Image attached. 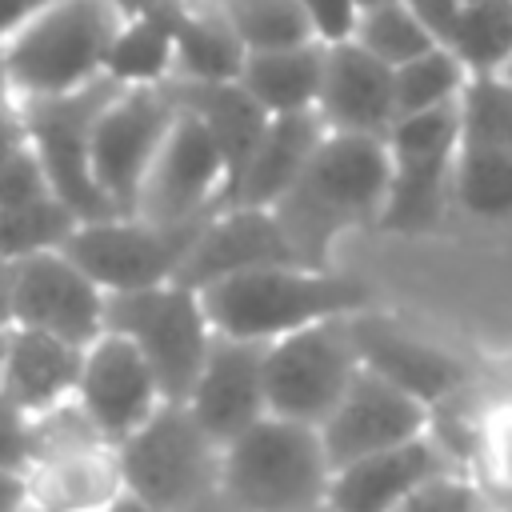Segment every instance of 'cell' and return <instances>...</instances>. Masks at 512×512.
<instances>
[{
	"mask_svg": "<svg viewBox=\"0 0 512 512\" xmlns=\"http://www.w3.org/2000/svg\"><path fill=\"white\" fill-rule=\"evenodd\" d=\"M312 36L320 44H336V40H348L352 36V20L356 12L348 8V0H296Z\"/></svg>",
	"mask_w": 512,
	"mask_h": 512,
	"instance_id": "obj_38",
	"label": "cell"
},
{
	"mask_svg": "<svg viewBox=\"0 0 512 512\" xmlns=\"http://www.w3.org/2000/svg\"><path fill=\"white\" fill-rule=\"evenodd\" d=\"M108 4L120 12V20H160L172 28L188 8V0H108Z\"/></svg>",
	"mask_w": 512,
	"mask_h": 512,
	"instance_id": "obj_40",
	"label": "cell"
},
{
	"mask_svg": "<svg viewBox=\"0 0 512 512\" xmlns=\"http://www.w3.org/2000/svg\"><path fill=\"white\" fill-rule=\"evenodd\" d=\"M428 420H432L428 408H420L404 392L388 388L384 380L356 372L348 392L340 396V404L316 428V436H320L328 468L336 472L344 464H356V460H368L388 448L420 440L428 432Z\"/></svg>",
	"mask_w": 512,
	"mask_h": 512,
	"instance_id": "obj_15",
	"label": "cell"
},
{
	"mask_svg": "<svg viewBox=\"0 0 512 512\" xmlns=\"http://www.w3.org/2000/svg\"><path fill=\"white\" fill-rule=\"evenodd\" d=\"M328 460L316 428L276 416L256 420L220 448V492L240 512H308L324 504Z\"/></svg>",
	"mask_w": 512,
	"mask_h": 512,
	"instance_id": "obj_4",
	"label": "cell"
},
{
	"mask_svg": "<svg viewBox=\"0 0 512 512\" xmlns=\"http://www.w3.org/2000/svg\"><path fill=\"white\" fill-rule=\"evenodd\" d=\"M452 200L480 220L512 216V148H460L452 164Z\"/></svg>",
	"mask_w": 512,
	"mask_h": 512,
	"instance_id": "obj_29",
	"label": "cell"
},
{
	"mask_svg": "<svg viewBox=\"0 0 512 512\" xmlns=\"http://www.w3.org/2000/svg\"><path fill=\"white\" fill-rule=\"evenodd\" d=\"M80 352L64 340H52L44 332L12 328L4 344V368H0V388L28 412L44 416L60 404L72 400L76 376H80Z\"/></svg>",
	"mask_w": 512,
	"mask_h": 512,
	"instance_id": "obj_22",
	"label": "cell"
},
{
	"mask_svg": "<svg viewBox=\"0 0 512 512\" xmlns=\"http://www.w3.org/2000/svg\"><path fill=\"white\" fill-rule=\"evenodd\" d=\"M0 472L28 476L32 472V416L0 388Z\"/></svg>",
	"mask_w": 512,
	"mask_h": 512,
	"instance_id": "obj_37",
	"label": "cell"
},
{
	"mask_svg": "<svg viewBox=\"0 0 512 512\" xmlns=\"http://www.w3.org/2000/svg\"><path fill=\"white\" fill-rule=\"evenodd\" d=\"M24 148V128H20V104L12 100V92L0 84V164Z\"/></svg>",
	"mask_w": 512,
	"mask_h": 512,
	"instance_id": "obj_41",
	"label": "cell"
},
{
	"mask_svg": "<svg viewBox=\"0 0 512 512\" xmlns=\"http://www.w3.org/2000/svg\"><path fill=\"white\" fill-rule=\"evenodd\" d=\"M24 488L36 508H60V512H104L120 496V476L112 464V452H84L68 460L40 464L24 476Z\"/></svg>",
	"mask_w": 512,
	"mask_h": 512,
	"instance_id": "obj_26",
	"label": "cell"
},
{
	"mask_svg": "<svg viewBox=\"0 0 512 512\" xmlns=\"http://www.w3.org/2000/svg\"><path fill=\"white\" fill-rule=\"evenodd\" d=\"M344 324H348V340H352L360 372L384 380L388 388L404 392L408 400H416L428 412H436L444 400H452L468 384L464 360L404 332L400 324L376 316L372 308L348 316Z\"/></svg>",
	"mask_w": 512,
	"mask_h": 512,
	"instance_id": "obj_14",
	"label": "cell"
},
{
	"mask_svg": "<svg viewBox=\"0 0 512 512\" xmlns=\"http://www.w3.org/2000/svg\"><path fill=\"white\" fill-rule=\"evenodd\" d=\"M52 188L44 180L40 160L32 156V148H16L4 164H0V208H24L36 200H48Z\"/></svg>",
	"mask_w": 512,
	"mask_h": 512,
	"instance_id": "obj_36",
	"label": "cell"
},
{
	"mask_svg": "<svg viewBox=\"0 0 512 512\" xmlns=\"http://www.w3.org/2000/svg\"><path fill=\"white\" fill-rule=\"evenodd\" d=\"M448 52L468 76H496L512 56V4L508 0L464 4Z\"/></svg>",
	"mask_w": 512,
	"mask_h": 512,
	"instance_id": "obj_28",
	"label": "cell"
},
{
	"mask_svg": "<svg viewBox=\"0 0 512 512\" xmlns=\"http://www.w3.org/2000/svg\"><path fill=\"white\" fill-rule=\"evenodd\" d=\"M12 328L88 348L104 332V292L64 256L40 252L12 264Z\"/></svg>",
	"mask_w": 512,
	"mask_h": 512,
	"instance_id": "obj_12",
	"label": "cell"
},
{
	"mask_svg": "<svg viewBox=\"0 0 512 512\" xmlns=\"http://www.w3.org/2000/svg\"><path fill=\"white\" fill-rule=\"evenodd\" d=\"M28 508V488L20 476L0 472V512H24Z\"/></svg>",
	"mask_w": 512,
	"mask_h": 512,
	"instance_id": "obj_43",
	"label": "cell"
},
{
	"mask_svg": "<svg viewBox=\"0 0 512 512\" xmlns=\"http://www.w3.org/2000/svg\"><path fill=\"white\" fill-rule=\"evenodd\" d=\"M120 24L108 0H56L0 44V84L12 100L80 92L104 80V56Z\"/></svg>",
	"mask_w": 512,
	"mask_h": 512,
	"instance_id": "obj_3",
	"label": "cell"
},
{
	"mask_svg": "<svg viewBox=\"0 0 512 512\" xmlns=\"http://www.w3.org/2000/svg\"><path fill=\"white\" fill-rule=\"evenodd\" d=\"M120 492L148 512H184L220 492V448L184 404H160L124 444L112 448Z\"/></svg>",
	"mask_w": 512,
	"mask_h": 512,
	"instance_id": "obj_5",
	"label": "cell"
},
{
	"mask_svg": "<svg viewBox=\"0 0 512 512\" xmlns=\"http://www.w3.org/2000/svg\"><path fill=\"white\" fill-rule=\"evenodd\" d=\"M396 512H488V500L464 472H448L416 488Z\"/></svg>",
	"mask_w": 512,
	"mask_h": 512,
	"instance_id": "obj_35",
	"label": "cell"
},
{
	"mask_svg": "<svg viewBox=\"0 0 512 512\" xmlns=\"http://www.w3.org/2000/svg\"><path fill=\"white\" fill-rule=\"evenodd\" d=\"M104 512H148V508H144V504H136L132 496H124V492H120V496H116V500H112Z\"/></svg>",
	"mask_w": 512,
	"mask_h": 512,
	"instance_id": "obj_46",
	"label": "cell"
},
{
	"mask_svg": "<svg viewBox=\"0 0 512 512\" xmlns=\"http://www.w3.org/2000/svg\"><path fill=\"white\" fill-rule=\"evenodd\" d=\"M464 84H468V72L456 64V56L448 48H428V52H420L416 60H408L392 72L396 116L456 104Z\"/></svg>",
	"mask_w": 512,
	"mask_h": 512,
	"instance_id": "obj_31",
	"label": "cell"
},
{
	"mask_svg": "<svg viewBox=\"0 0 512 512\" xmlns=\"http://www.w3.org/2000/svg\"><path fill=\"white\" fill-rule=\"evenodd\" d=\"M348 40H352L356 48H364L372 60H380L384 68H392V72H396L400 64L416 60L420 52L436 48V44L424 36V28L408 16V8H404L400 0H392V4H384V8H372V12H356Z\"/></svg>",
	"mask_w": 512,
	"mask_h": 512,
	"instance_id": "obj_34",
	"label": "cell"
},
{
	"mask_svg": "<svg viewBox=\"0 0 512 512\" xmlns=\"http://www.w3.org/2000/svg\"><path fill=\"white\" fill-rule=\"evenodd\" d=\"M120 88L108 80H96L80 92L68 96H44V100H16L20 104V128L24 144L44 168V180L52 196L80 220H112V208L92 184L88 172V144H92V124L104 112V104Z\"/></svg>",
	"mask_w": 512,
	"mask_h": 512,
	"instance_id": "obj_7",
	"label": "cell"
},
{
	"mask_svg": "<svg viewBox=\"0 0 512 512\" xmlns=\"http://www.w3.org/2000/svg\"><path fill=\"white\" fill-rule=\"evenodd\" d=\"M324 140V124L316 112H296V116H268L232 196L224 208H260L268 212L304 172L312 160L316 144Z\"/></svg>",
	"mask_w": 512,
	"mask_h": 512,
	"instance_id": "obj_21",
	"label": "cell"
},
{
	"mask_svg": "<svg viewBox=\"0 0 512 512\" xmlns=\"http://www.w3.org/2000/svg\"><path fill=\"white\" fill-rule=\"evenodd\" d=\"M184 512H240L224 492H212V496H204L200 504H192V508H184Z\"/></svg>",
	"mask_w": 512,
	"mask_h": 512,
	"instance_id": "obj_45",
	"label": "cell"
},
{
	"mask_svg": "<svg viewBox=\"0 0 512 512\" xmlns=\"http://www.w3.org/2000/svg\"><path fill=\"white\" fill-rule=\"evenodd\" d=\"M248 52L260 48H292L316 40L296 0H212Z\"/></svg>",
	"mask_w": 512,
	"mask_h": 512,
	"instance_id": "obj_32",
	"label": "cell"
},
{
	"mask_svg": "<svg viewBox=\"0 0 512 512\" xmlns=\"http://www.w3.org/2000/svg\"><path fill=\"white\" fill-rule=\"evenodd\" d=\"M212 216H200V220H188L176 228H156L136 216L92 220V224H76L60 252L104 296L144 292V288H160V284L176 280L188 248L196 244V236L204 232V224Z\"/></svg>",
	"mask_w": 512,
	"mask_h": 512,
	"instance_id": "obj_8",
	"label": "cell"
},
{
	"mask_svg": "<svg viewBox=\"0 0 512 512\" xmlns=\"http://www.w3.org/2000/svg\"><path fill=\"white\" fill-rule=\"evenodd\" d=\"M496 76H500V80H504V84H508V88H512V56H508V64H504V68H500V72H496Z\"/></svg>",
	"mask_w": 512,
	"mask_h": 512,
	"instance_id": "obj_48",
	"label": "cell"
},
{
	"mask_svg": "<svg viewBox=\"0 0 512 512\" xmlns=\"http://www.w3.org/2000/svg\"><path fill=\"white\" fill-rule=\"evenodd\" d=\"M200 296L212 336L244 344H276L324 320H344L372 308V288L344 272L308 268H264L220 280Z\"/></svg>",
	"mask_w": 512,
	"mask_h": 512,
	"instance_id": "obj_2",
	"label": "cell"
},
{
	"mask_svg": "<svg viewBox=\"0 0 512 512\" xmlns=\"http://www.w3.org/2000/svg\"><path fill=\"white\" fill-rule=\"evenodd\" d=\"M12 328V264H0V332Z\"/></svg>",
	"mask_w": 512,
	"mask_h": 512,
	"instance_id": "obj_44",
	"label": "cell"
},
{
	"mask_svg": "<svg viewBox=\"0 0 512 512\" xmlns=\"http://www.w3.org/2000/svg\"><path fill=\"white\" fill-rule=\"evenodd\" d=\"M264 348L268 344H244L212 336L204 368L184 400L188 416L200 424V432L224 448L240 432H248L256 420L268 416L264 408Z\"/></svg>",
	"mask_w": 512,
	"mask_h": 512,
	"instance_id": "obj_16",
	"label": "cell"
},
{
	"mask_svg": "<svg viewBox=\"0 0 512 512\" xmlns=\"http://www.w3.org/2000/svg\"><path fill=\"white\" fill-rule=\"evenodd\" d=\"M456 116L460 148H512V88L500 76H468Z\"/></svg>",
	"mask_w": 512,
	"mask_h": 512,
	"instance_id": "obj_33",
	"label": "cell"
},
{
	"mask_svg": "<svg viewBox=\"0 0 512 512\" xmlns=\"http://www.w3.org/2000/svg\"><path fill=\"white\" fill-rule=\"evenodd\" d=\"M348 320V316H344ZM324 320L264 348V408L276 420L320 428L360 372L348 324Z\"/></svg>",
	"mask_w": 512,
	"mask_h": 512,
	"instance_id": "obj_9",
	"label": "cell"
},
{
	"mask_svg": "<svg viewBox=\"0 0 512 512\" xmlns=\"http://www.w3.org/2000/svg\"><path fill=\"white\" fill-rule=\"evenodd\" d=\"M312 112L320 116L324 132L384 140L396 120L392 68L372 60L352 40L324 44V72H320V92Z\"/></svg>",
	"mask_w": 512,
	"mask_h": 512,
	"instance_id": "obj_18",
	"label": "cell"
},
{
	"mask_svg": "<svg viewBox=\"0 0 512 512\" xmlns=\"http://www.w3.org/2000/svg\"><path fill=\"white\" fill-rule=\"evenodd\" d=\"M176 108L160 88H120L92 124L88 172L112 216H132L148 164L156 160Z\"/></svg>",
	"mask_w": 512,
	"mask_h": 512,
	"instance_id": "obj_10",
	"label": "cell"
},
{
	"mask_svg": "<svg viewBox=\"0 0 512 512\" xmlns=\"http://www.w3.org/2000/svg\"><path fill=\"white\" fill-rule=\"evenodd\" d=\"M408 8V16L424 28V36L436 44V48H448L452 40V28L460 20V0H400Z\"/></svg>",
	"mask_w": 512,
	"mask_h": 512,
	"instance_id": "obj_39",
	"label": "cell"
},
{
	"mask_svg": "<svg viewBox=\"0 0 512 512\" xmlns=\"http://www.w3.org/2000/svg\"><path fill=\"white\" fill-rule=\"evenodd\" d=\"M160 92L176 112L192 116L208 132V140L216 144L220 164H224V192H220V208H224L248 156H252V148H256V140H260V132H264V124H268V116L256 108V100L236 80L232 84L164 80Z\"/></svg>",
	"mask_w": 512,
	"mask_h": 512,
	"instance_id": "obj_20",
	"label": "cell"
},
{
	"mask_svg": "<svg viewBox=\"0 0 512 512\" xmlns=\"http://www.w3.org/2000/svg\"><path fill=\"white\" fill-rule=\"evenodd\" d=\"M220 192H224V164L216 144L192 116L176 112L156 160L144 172L132 216L156 228H176L220 212Z\"/></svg>",
	"mask_w": 512,
	"mask_h": 512,
	"instance_id": "obj_11",
	"label": "cell"
},
{
	"mask_svg": "<svg viewBox=\"0 0 512 512\" xmlns=\"http://www.w3.org/2000/svg\"><path fill=\"white\" fill-rule=\"evenodd\" d=\"M456 472L448 456L428 440V432L412 444L388 448L380 456L344 464L328 476L324 508L328 512H396L416 488L436 476Z\"/></svg>",
	"mask_w": 512,
	"mask_h": 512,
	"instance_id": "obj_19",
	"label": "cell"
},
{
	"mask_svg": "<svg viewBox=\"0 0 512 512\" xmlns=\"http://www.w3.org/2000/svg\"><path fill=\"white\" fill-rule=\"evenodd\" d=\"M264 268H300L276 220L260 208H220L188 248L172 284L188 292H204L220 280Z\"/></svg>",
	"mask_w": 512,
	"mask_h": 512,
	"instance_id": "obj_17",
	"label": "cell"
},
{
	"mask_svg": "<svg viewBox=\"0 0 512 512\" xmlns=\"http://www.w3.org/2000/svg\"><path fill=\"white\" fill-rule=\"evenodd\" d=\"M104 332L124 336L140 352L164 404L188 400L212 344L200 296L176 284L104 296Z\"/></svg>",
	"mask_w": 512,
	"mask_h": 512,
	"instance_id": "obj_6",
	"label": "cell"
},
{
	"mask_svg": "<svg viewBox=\"0 0 512 512\" xmlns=\"http://www.w3.org/2000/svg\"><path fill=\"white\" fill-rule=\"evenodd\" d=\"M384 4H392V0H348L352 12H372V8H384Z\"/></svg>",
	"mask_w": 512,
	"mask_h": 512,
	"instance_id": "obj_47",
	"label": "cell"
},
{
	"mask_svg": "<svg viewBox=\"0 0 512 512\" xmlns=\"http://www.w3.org/2000/svg\"><path fill=\"white\" fill-rule=\"evenodd\" d=\"M388 172L392 160L384 140L324 132L300 180L268 208L300 268L332 272V244L348 228L376 224Z\"/></svg>",
	"mask_w": 512,
	"mask_h": 512,
	"instance_id": "obj_1",
	"label": "cell"
},
{
	"mask_svg": "<svg viewBox=\"0 0 512 512\" xmlns=\"http://www.w3.org/2000/svg\"><path fill=\"white\" fill-rule=\"evenodd\" d=\"M320 72H324V44L304 40L292 48L248 52L236 84L256 100L264 116H296L316 108Z\"/></svg>",
	"mask_w": 512,
	"mask_h": 512,
	"instance_id": "obj_23",
	"label": "cell"
},
{
	"mask_svg": "<svg viewBox=\"0 0 512 512\" xmlns=\"http://www.w3.org/2000/svg\"><path fill=\"white\" fill-rule=\"evenodd\" d=\"M24 512H60V508H36V504H28Z\"/></svg>",
	"mask_w": 512,
	"mask_h": 512,
	"instance_id": "obj_50",
	"label": "cell"
},
{
	"mask_svg": "<svg viewBox=\"0 0 512 512\" xmlns=\"http://www.w3.org/2000/svg\"><path fill=\"white\" fill-rule=\"evenodd\" d=\"M460 4H472V0H460Z\"/></svg>",
	"mask_w": 512,
	"mask_h": 512,
	"instance_id": "obj_52",
	"label": "cell"
},
{
	"mask_svg": "<svg viewBox=\"0 0 512 512\" xmlns=\"http://www.w3.org/2000/svg\"><path fill=\"white\" fill-rule=\"evenodd\" d=\"M80 220L56 200H36L24 208H0V264H16L40 252H60Z\"/></svg>",
	"mask_w": 512,
	"mask_h": 512,
	"instance_id": "obj_30",
	"label": "cell"
},
{
	"mask_svg": "<svg viewBox=\"0 0 512 512\" xmlns=\"http://www.w3.org/2000/svg\"><path fill=\"white\" fill-rule=\"evenodd\" d=\"M100 76L116 88H160L172 76V24L124 20Z\"/></svg>",
	"mask_w": 512,
	"mask_h": 512,
	"instance_id": "obj_27",
	"label": "cell"
},
{
	"mask_svg": "<svg viewBox=\"0 0 512 512\" xmlns=\"http://www.w3.org/2000/svg\"><path fill=\"white\" fill-rule=\"evenodd\" d=\"M72 404L80 416L92 424L104 448L124 444L164 400L160 388L140 360V352L112 332H100L84 352H80V376Z\"/></svg>",
	"mask_w": 512,
	"mask_h": 512,
	"instance_id": "obj_13",
	"label": "cell"
},
{
	"mask_svg": "<svg viewBox=\"0 0 512 512\" xmlns=\"http://www.w3.org/2000/svg\"><path fill=\"white\" fill-rule=\"evenodd\" d=\"M244 40L220 16L212 0H188L172 28V76L192 84H232L244 68Z\"/></svg>",
	"mask_w": 512,
	"mask_h": 512,
	"instance_id": "obj_24",
	"label": "cell"
},
{
	"mask_svg": "<svg viewBox=\"0 0 512 512\" xmlns=\"http://www.w3.org/2000/svg\"><path fill=\"white\" fill-rule=\"evenodd\" d=\"M308 512H328V508H324V504H320V508H308Z\"/></svg>",
	"mask_w": 512,
	"mask_h": 512,
	"instance_id": "obj_51",
	"label": "cell"
},
{
	"mask_svg": "<svg viewBox=\"0 0 512 512\" xmlns=\"http://www.w3.org/2000/svg\"><path fill=\"white\" fill-rule=\"evenodd\" d=\"M48 4H56V0H0V44H4L16 28H24L32 16H40Z\"/></svg>",
	"mask_w": 512,
	"mask_h": 512,
	"instance_id": "obj_42",
	"label": "cell"
},
{
	"mask_svg": "<svg viewBox=\"0 0 512 512\" xmlns=\"http://www.w3.org/2000/svg\"><path fill=\"white\" fill-rule=\"evenodd\" d=\"M388 192L376 216L384 232H428L444 220L452 204V164L456 156H388Z\"/></svg>",
	"mask_w": 512,
	"mask_h": 512,
	"instance_id": "obj_25",
	"label": "cell"
},
{
	"mask_svg": "<svg viewBox=\"0 0 512 512\" xmlns=\"http://www.w3.org/2000/svg\"><path fill=\"white\" fill-rule=\"evenodd\" d=\"M12 332V328H8ZM8 332H0V368H4V344H8Z\"/></svg>",
	"mask_w": 512,
	"mask_h": 512,
	"instance_id": "obj_49",
	"label": "cell"
}]
</instances>
